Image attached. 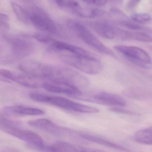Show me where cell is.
Returning a JSON list of instances; mask_svg holds the SVG:
<instances>
[{
  "mask_svg": "<svg viewBox=\"0 0 152 152\" xmlns=\"http://www.w3.org/2000/svg\"><path fill=\"white\" fill-rule=\"evenodd\" d=\"M46 79L69 85L78 89L88 86L90 81L87 77L78 71L66 67L49 65Z\"/></svg>",
  "mask_w": 152,
  "mask_h": 152,
  "instance_id": "obj_1",
  "label": "cell"
},
{
  "mask_svg": "<svg viewBox=\"0 0 152 152\" xmlns=\"http://www.w3.org/2000/svg\"><path fill=\"white\" fill-rule=\"evenodd\" d=\"M25 2V8L29 15L30 22L36 28L46 34H58L59 28L56 22L42 7L31 1Z\"/></svg>",
  "mask_w": 152,
  "mask_h": 152,
  "instance_id": "obj_2",
  "label": "cell"
},
{
  "mask_svg": "<svg viewBox=\"0 0 152 152\" xmlns=\"http://www.w3.org/2000/svg\"><path fill=\"white\" fill-rule=\"evenodd\" d=\"M67 22L69 27L86 44L100 53L117 59L115 54L100 41L84 24L74 19L68 20Z\"/></svg>",
  "mask_w": 152,
  "mask_h": 152,
  "instance_id": "obj_3",
  "label": "cell"
},
{
  "mask_svg": "<svg viewBox=\"0 0 152 152\" xmlns=\"http://www.w3.org/2000/svg\"><path fill=\"white\" fill-rule=\"evenodd\" d=\"M59 57L63 62L88 75H97L103 69L102 62L95 56L84 57L62 54L60 55Z\"/></svg>",
  "mask_w": 152,
  "mask_h": 152,
  "instance_id": "obj_4",
  "label": "cell"
},
{
  "mask_svg": "<svg viewBox=\"0 0 152 152\" xmlns=\"http://www.w3.org/2000/svg\"><path fill=\"white\" fill-rule=\"evenodd\" d=\"M29 97L35 101L50 104L68 110L85 113H89L91 110L89 106L75 102L60 96H51L40 93H32L29 94Z\"/></svg>",
  "mask_w": 152,
  "mask_h": 152,
  "instance_id": "obj_5",
  "label": "cell"
},
{
  "mask_svg": "<svg viewBox=\"0 0 152 152\" xmlns=\"http://www.w3.org/2000/svg\"><path fill=\"white\" fill-rule=\"evenodd\" d=\"M36 40L48 45L52 51L57 52H66L77 56L91 57L94 56L90 52L74 45L59 41L52 37L42 33H36L33 36Z\"/></svg>",
  "mask_w": 152,
  "mask_h": 152,
  "instance_id": "obj_6",
  "label": "cell"
},
{
  "mask_svg": "<svg viewBox=\"0 0 152 152\" xmlns=\"http://www.w3.org/2000/svg\"><path fill=\"white\" fill-rule=\"evenodd\" d=\"M88 24L103 38L111 40H128V30L120 28L108 21H90Z\"/></svg>",
  "mask_w": 152,
  "mask_h": 152,
  "instance_id": "obj_7",
  "label": "cell"
},
{
  "mask_svg": "<svg viewBox=\"0 0 152 152\" xmlns=\"http://www.w3.org/2000/svg\"><path fill=\"white\" fill-rule=\"evenodd\" d=\"M5 37L10 44L14 62L32 54L35 49L34 43L25 37L6 35Z\"/></svg>",
  "mask_w": 152,
  "mask_h": 152,
  "instance_id": "obj_8",
  "label": "cell"
},
{
  "mask_svg": "<svg viewBox=\"0 0 152 152\" xmlns=\"http://www.w3.org/2000/svg\"><path fill=\"white\" fill-rule=\"evenodd\" d=\"M113 48L134 64L144 68H152L151 57L142 48L121 45L114 46Z\"/></svg>",
  "mask_w": 152,
  "mask_h": 152,
  "instance_id": "obj_9",
  "label": "cell"
},
{
  "mask_svg": "<svg viewBox=\"0 0 152 152\" xmlns=\"http://www.w3.org/2000/svg\"><path fill=\"white\" fill-rule=\"evenodd\" d=\"M76 98L107 106L124 107L126 105V101L121 96L104 92H96L88 95H83L82 93Z\"/></svg>",
  "mask_w": 152,
  "mask_h": 152,
  "instance_id": "obj_10",
  "label": "cell"
},
{
  "mask_svg": "<svg viewBox=\"0 0 152 152\" xmlns=\"http://www.w3.org/2000/svg\"><path fill=\"white\" fill-rule=\"evenodd\" d=\"M0 75L7 80L9 79L20 85L28 88H41L42 87L43 84L45 80L24 73H16L4 69H0Z\"/></svg>",
  "mask_w": 152,
  "mask_h": 152,
  "instance_id": "obj_11",
  "label": "cell"
},
{
  "mask_svg": "<svg viewBox=\"0 0 152 152\" xmlns=\"http://www.w3.org/2000/svg\"><path fill=\"white\" fill-rule=\"evenodd\" d=\"M42 87L51 93L65 94L75 98L79 96L82 93L79 89L75 87L64 83L51 80H45Z\"/></svg>",
  "mask_w": 152,
  "mask_h": 152,
  "instance_id": "obj_12",
  "label": "cell"
},
{
  "mask_svg": "<svg viewBox=\"0 0 152 152\" xmlns=\"http://www.w3.org/2000/svg\"><path fill=\"white\" fill-rule=\"evenodd\" d=\"M28 124L33 127L54 135H61L66 131L64 128L57 126L55 123L47 119H38L29 120L28 122Z\"/></svg>",
  "mask_w": 152,
  "mask_h": 152,
  "instance_id": "obj_13",
  "label": "cell"
},
{
  "mask_svg": "<svg viewBox=\"0 0 152 152\" xmlns=\"http://www.w3.org/2000/svg\"><path fill=\"white\" fill-rule=\"evenodd\" d=\"M3 110L5 114L14 116H37L45 114V112L42 110L23 105L8 106L5 107Z\"/></svg>",
  "mask_w": 152,
  "mask_h": 152,
  "instance_id": "obj_14",
  "label": "cell"
},
{
  "mask_svg": "<svg viewBox=\"0 0 152 152\" xmlns=\"http://www.w3.org/2000/svg\"><path fill=\"white\" fill-rule=\"evenodd\" d=\"M18 138L40 151L42 150L45 145L44 140L40 135L29 130H21Z\"/></svg>",
  "mask_w": 152,
  "mask_h": 152,
  "instance_id": "obj_15",
  "label": "cell"
},
{
  "mask_svg": "<svg viewBox=\"0 0 152 152\" xmlns=\"http://www.w3.org/2000/svg\"><path fill=\"white\" fill-rule=\"evenodd\" d=\"M80 136L82 138L88 140V141L103 145V146L117 149V150H120V151H129V150L126 148H125L121 145H119L117 144L114 143L112 142H110L108 140L98 137L85 134H80Z\"/></svg>",
  "mask_w": 152,
  "mask_h": 152,
  "instance_id": "obj_16",
  "label": "cell"
},
{
  "mask_svg": "<svg viewBox=\"0 0 152 152\" xmlns=\"http://www.w3.org/2000/svg\"><path fill=\"white\" fill-rule=\"evenodd\" d=\"M11 5L15 15L20 22L26 25L31 23L29 15L25 8L15 2H11Z\"/></svg>",
  "mask_w": 152,
  "mask_h": 152,
  "instance_id": "obj_17",
  "label": "cell"
},
{
  "mask_svg": "<svg viewBox=\"0 0 152 152\" xmlns=\"http://www.w3.org/2000/svg\"><path fill=\"white\" fill-rule=\"evenodd\" d=\"M134 138L136 142L139 143L152 145V130L148 129L137 131Z\"/></svg>",
  "mask_w": 152,
  "mask_h": 152,
  "instance_id": "obj_18",
  "label": "cell"
},
{
  "mask_svg": "<svg viewBox=\"0 0 152 152\" xmlns=\"http://www.w3.org/2000/svg\"><path fill=\"white\" fill-rule=\"evenodd\" d=\"M129 40H135L144 43L152 42V37L150 35L144 32L130 31Z\"/></svg>",
  "mask_w": 152,
  "mask_h": 152,
  "instance_id": "obj_19",
  "label": "cell"
},
{
  "mask_svg": "<svg viewBox=\"0 0 152 152\" xmlns=\"http://www.w3.org/2000/svg\"><path fill=\"white\" fill-rule=\"evenodd\" d=\"M118 22L123 26L132 30H139L143 29V28L138 23H136L131 19H129L127 17L118 21Z\"/></svg>",
  "mask_w": 152,
  "mask_h": 152,
  "instance_id": "obj_20",
  "label": "cell"
},
{
  "mask_svg": "<svg viewBox=\"0 0 152 152\" xmlns=\"http://www.w3.org/2000/svg\"><path fill=\"white\" fill-rule=\"evenodd\" d=\"M151 15L146 13H138L133 14L131 19L137 23H144L148 22L151 20Z\"/></svg>",
  "mask_w": 152,
  "mask_h": 152,
  "instance_id": "obj_21",
  "label": "cell"
},
{
  "mask_svg": "<svg viewBox=\"0 0 152 152\" xmlns=\"http://www.w3.org/2000/svg\"><path fill=\"white\" fill-rule=\"evenodd\" d=\"M111 111L114 112H118V113H123V114H127V115H137L136 113H134L132 112L129 111L127 110L124 109H121V108H118V107H113V108L110 109Z\"/></svg>",
  "mask_w": 152,
  "mask_h": 152,
  "instance_id": "obj_22",
  "label": "cell"
},
{
  "mask_svg": "<svg viewBox=\"0 0 152 152\" xmlns=\"http://www.w3.org/2000/svg\"><path fill=\"white\" fill-rule=\"evenodd\" d=\"M84 2L88 5H94L96 6H103L107 2V1H85Z\"/></svg>",
  "mask_w": 152,
  "mask_h": 152,
  "instance_id": "obj_23",
  "label": "cell"
},
{
  "mask_svg": "<svg viewBox=\"0 0 152 152\" xmlns=\"http://www.w3.org/2000/svg\"><path fill=\"white\" fill-rule=\"evenodd\" d=\"M10 29V25L8 22L0 21V34H4L8 32Z\"/></svg>",
  "mask_w": 152,
  "mask_h": 152,
  "instance_id": "obj_24",
  "label": "cell"
},
{
  "mask_svg": "<svg viewBox=\"0 0 152 152\" xmlns=\"http://www.w3.org/2000/svg\"><path fill=\"white\" fill-rule=\"evenodd\" d=\"M139 2H140V1H129L127 4V8L129 10H132L137 7Z\"/></svg>",
  "mask_w": 152,
  "mask_h": 152,
  "instance_id": "obj_25",
  "label": "cell"
},
{
  "mask_svg": "<svg viewBox=\"0 0 152 152\" xmlns=\"http://www.w3.org/2000/svg\"><path fill=\"white\" fill-rule=\"evenodd\" d=\"M9 21V17L4 13L0 12V21L8 22Z\"/></svg>",
  "mask_w": 152,
  "mask_h": 152,
  "instance_id": "obj_26",
  "label": "cell"
},
{
  "mask_svg": "<svg viewBox=\"0 0 152 152\" xmlns=\"http://www.w3.org/2000/svg\"><path fill=\"white\" fill-rule=\"evenodd\" d=\"M6 152H20L18 151H17V150H13V149H12V150H9V151H7Z\"/></svg>",
  "mask_w": 152,
  "mask_h": 152,
  "instance_id": "obj_27",
  "label": "cell"
},
{
  "mask_svg": "<svg viewBox=\"0 0 152 152\" xmlns=\"http://www.w3.org/2000/svg\"><path fill=\"white\" fill-rule=\"evenodd\" d=\"M149 129H151V130H152V126L151 127V128H150Z\"/></svg>",
  "mask_w": 152,
  "mask_h": 152,
  "instance_id": "obj_28",
  "label": "cell"
}]
</instances>
